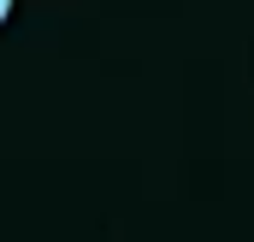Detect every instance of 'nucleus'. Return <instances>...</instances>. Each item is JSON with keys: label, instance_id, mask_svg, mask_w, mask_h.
Wrapping results in <instances>:
<instances>
[{"label": "nucleus", "instance_id": "f257e3e1", "mask_svg": "<svg viewBox=\"0 0 254 242\" xmlns=\"http://www.w3.org/2000/svg\"><path fill=\"white\" fill-rule=\"evenodd\" d=\"M6 18H12V0H0V24H6Z\"/></svg>", "mask_w": 254, "mask_h": 242}]
</instances>
